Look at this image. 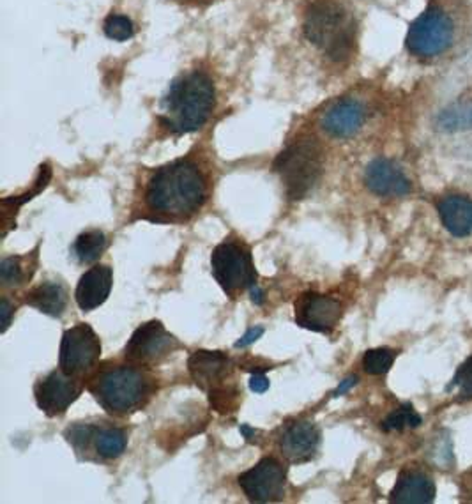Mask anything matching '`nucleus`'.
I'll return each instance as SVG.
<instances>
[{"label": "nucleus", "mask_w": 472, "mask_h": 504, "mask_svg": "<svg viewBox=\"0 0 472 504\" xmlns=\"http://www.w3.org/2000/svg\"><path fill=\"white\" fill-rule=\"evenodd\" d=\"M209 176L193 158H179L156 169L143 188L142 202L149 220L185 223L209 198Z\"/></svg>", "instance_id": "nucleus-1"}, {"label": "nucleus", "mask_w": 472, "mask_h": 504, "mask_svg": "<svg viewBox=\"0 0 472 504\" xmlns=\"http://www.w3.org/2000/svg\"><path fill=\"white\" fill-rule=\"evenodd\" d=\"M216 103V87L202 69L177 76L161 100L159 125L170 135L193 133L209 121Z\"/></svg>", "instance_id": "nucleus-2"}, {"label": "nucleus", "mask_w": 472, "mask_h": 504, "mask_svg": "<svg viewBox=\"0 0 472 504\" xmlns=\"http://www.w3.org/2000/svg\"><path fill=\"white\" fill-rule=\"evenodd\" d=\"M303 32L333 63L350 59L356 47V20L338 0H313L306 9Z\"/></svg>", "instance_id": "nucleus-3"}, {"label": "nucleus", "mask_w": 472, "mask_h": 504, "mask_svg": "<svg viewBox=\"0 0 472 504\" xmlns=\"http://www.w3.org/2000/svg\"><path fill=\"white\" fill-rule=\"evenodd\" d=\"M96 402L110 414L126 416L145 407L154 393V380L135 365L99 369L87 384Z\"/></svg>", "instance_id": "nucleus-4"}, {"label": "nucleus", "mask_w": 472, "mask_h": 504, "mask_svg": "<svg viewBox=\"0 0 472 504\" xmlns=\"http://www.w3.org/2000/svg\"><path fill=\"white\" fill-rule=\"evenodd\" d=\"M290 200L305 198L321 179L322 151L315 138H299L278 154L272 165Z\"/></svg>", "instance_id": "nucleus-5"}, {"label": "nucleus", "mask_w": 472, "mask_h": 504, "mask_svg": "<svg viewBox=\"0 0 472 504\" xmlns=\"http://www.w3.org/2000/svg\"><path fill=\"white\" fill-rule=\"evenodd\" d=\"M234 361L225 352L197 351L188 360L190 376L209 395L210 407L221 414L230 413L241 396L239 387L230 382L234 378Z\"/></svg>", "instance_id": "nucleus-6"}, {"label": "nucleus", "mask_w": 472, "mask_h": 504, "mask_svg": "<svg viewBox=\"0 0 472 504\" xmlns=\"http://www.w3.org/2000/svg\"><path fill=\"white\" fill-rule=\"evenodd\" d=\"M212 276L221 291L237 300L245 291L257 285V271L252 250L243 241L225 239L210 255Z\"/></svg>", "instance_id": "nucleus-7"}, {"label": "nucleus", "mask_w": 472, "mask_h": 504, "mask_svg": "<svg viewBox=\"0 0 472 504\" xmlns=\"http://www.w3.org/2000/svg\"><path fill=\"white\" fill-rule=\"evenodd\" d=\"M453 34L455 29L451 18L437 7H430L410 25L407 48L416 57L430 59L444 54L451 47Z\"/></svg>", "instance_id": "nucleus-8"}, {"label": "nucleus", "mask_w": 472, "mask_h": 504, "mask_svg": "<svg viewBox=\"0 0 472 504\" xmlns=\"http://www.w3.org/2000/svg\"><path fill=\"white\" fill-rule=\"evenodd\" d=\"M179 342L159 320H150L140 326L126 343L124 358L135 367H152L167 360L179 349Z\"/></svg>", "instance_id": "nucleus-9"}, {"label": "nucleus", "mask_w": 472, "mask_h": 504, "mask_svg": "<svg viewBox=\"0 0 472 504\" xmlns=\"http://www.w3.org/2000/svg\"><path fill=\"white\" fill-rule=\"evenodd\" d=\"M59 367L68 376L80 378L94 369L101 356V342L89 324H76L63 335Z\"/></svg>", "instance_id": "nucleus-10"}, {"label": "nucleus", "mask_w": 472, "mask_h": 504, "mask_svg": "<svg viewBox=\"0 0 472 504\" xmlns=\"http://www.w3.org/2000/svg\"><path fill=\"white\" fill-rule=\"evenodd\" d=\"M66 439L78 455L92 453L103 460L119 458L128 446V434L119 427L76 423L66 430Z\"/></svg>", "instance_id": "nucleus-11"}, {"label": "nucleus", "mask_w": 472, "mask_h": 504, "mask_svg": "<svg viewBox=\"0 0 472 504\" xmlns=\"http://www.w3.org/2000/svg\"><path fill=\"white\" fill-rule=\"evenodd\" d=\"M239 487L252 503H274L283 500L287 489V469L272 456L239 476Z\"/></svg>", "instance_id": "nucleus-12"}, {"label": "nucleus", "mask_w": 472, "mask_h": 504, "mask_svg": "<svg viewBox=\"0 0 472 504\" xmlns=\"http://www.w3.org/2000/svg\"><path fill=\"white\" fill-rule=\"evenodd\" d=\"M82 384L64 370H54L38 380L34 396L38 407L50 418L63 416L82 395Z\"/></svg>", "instance_id": "nucleus-13"}, {"label": "nucleus", "mask_w": 472, "mask_h": 504, "mask_svg": "<svg viewBox=\"0 0 472 504\" xmlns=\"http://www.w3.org/2000/svg\"><path fill=\"white\" fill-rule=\"evenodd\" d=\"M296 324L315 331V333H331L339 322L343 307L341 303L317 292H306L296 301Z\"/></svg>", "instance_id": "nucleus-14"}, {"label": "nucleus", "mask_w": 472, "mask_h": 504, "mask_svg": "<svg viewBox=\"0 0 472 504\" xmlns=\"http://www.w3.org/2000/svg\"><path fill=\"white\" fill-rule=\"evenodd\" d=\"M278 444L287 462L305 464L315 456L321 446V430L308 420H297L283 427Z\"/></svg>", "instance_id": "nucleus-15"}, {"label": "nucleus", "mask_w": 472, "mask_h": 504, "mask_svg": "<svg viewBox=\"0 0 472 504\" xmlns=\"http://www.w3.org/2000/svg\"><path fill=\"white\" fill-rule=\"evenodd\" d=\"M366 121V109L359 100L345 98L331 105L321 117L322 129L333 138L354 136Z\"/></svg>", "instance_id": "nucleus-16"}, {"label": "nucleus", "mask_w": 472, "mask_h": 504, "mask_svg": "<svg viewBox=\"0 0 472 504\" xmlns=\"http://www.w3.org/2000/svg\"><path fill=\"white\" fill-rule=\"evenodd\" d=\"M365 185L377 196H404L410 191L404 170L386 158H377L366 167Z\"/></svg>", "instance_id": "nucleus-17"}, {"label": "nucleus", "mask_w": 472, "mask_h": 504, "mask_svg": "<svg viewBox=\"0 0 472 504\" xmlns=\"http://www.w3.org/2000/svg\"><path fill=\"white\" fill-rule=\"evenodd\" d=\"M114 285V271L108 265H94L85 271L76 285L74 300L82 312L99 308L110 296Z\"/></svg>", "instance_id": "nucleus-18"}, {"label": "nucleus", "mask_w": 472, "mask_h": 504, "mask_svg": "<svg viewBox=\"0 0 472 504\" xmlns=\"http://www.w3.org/2000/svg\"><path fill=\"white\" fill-rule=\"evenodd\" d=\"M439 216L444 229L455 238L472 234V202L466 196L451 195L441 200Z\"/></svg>", "instance_id": "nucleus-19"}, {"label": "nucleus", "mask_w": 472, "mask_h": 504, "mask_svg": "<svg viewBox=\"0 0 472 504\" xmlns=\"http://www.w3.org/2000/svg\"><path fill=\"white\" fill-rule=\"evenodd\" d=\"M27 305L48 317L61 318L68 307V291L59 282H43L25 296Z\"/></svg>", "instance_id": "nucleus-20"}, {"label": "nucleus", "mask_w": 472, "mask_h": 504, "mask_svg": "<svg viewBox=\"0 0 472 504\" xmlns=\"http://www.w3.org/2000/svg\"><path fill=\"white\" fill-rule=\"evenodd\" d=\"M391 503L428 504L435 500V485L423 473L400 474L390 496Z\"/></svg>", "instance_id": "nucleus-21"}, {"label": "nucleus", "mask_w": 472, "mask_h": 504, "mask_svg": "<svg viewBox=\"0 0 472 504\" xmlns=\"http://www.w3.org/2000/svg\"><path fill=\"white\" fill-rule=\"evenodd\" d=\"M107 248H108V239L105 232L85 230L74 239L71 247V255L78 264L85 265V264L98 262Z\"/></svg>", "instance_id": "nucleus-22"}, {"label": "nucleus", "mask_w": 472, "mask_h": 504, "mask_svg": "<svg viewBox=\"0 0 472 504\" xmlns=\"http://www.w3.org/2000/svg\"><path fill=\"white\" fill-rule=\"evenodd\" d=\"M36 255H14V256H5L0 262V282L4 287H16L25 283L27 280L32 278L36 271Z\"/></svg>", "instance_id": "nucleus-23"}, {"label": "nucleus", "mask_w": 472, "mask_h": 504, "mask_svg": "<svg viewBox=\"0 0 472 504\" xmlns=\"http://www.w3.org/2000/svg\"><path fill=\"white\" fill-rule=\"evenodd\" d=\"M435 127L444 133H460L472 129V103H455L439 112Z\"/></svg>", "instance_id": "nucleus-24"}, {"label": "nucleus", "mask_w": 472, "mask_h": 504, "mask_svg": "<svg viewBox=\"0 0 472 504\" xmlns=\"http://www.w3.org/2000/svg\"><path fill=\"white\" fill-rule=\"evenodd\" d=\"M395 358H397L395 351H391L388 347L370 349L363 356V369L372 376H384L391 370V367L395 363Z\"/></svg>", "instance_id": "nucleus-25"}, {"label": "nucleus", "mask_w": 472, "mask_h": 504, "mask_svg": "<svg viewBox=\"0 0 472 504\" xmlns=\"http://www.w3.org/2000/svg\"><path fill=\"white\" fill-rule=\"evenodd\" d=\"M421 416L416 413V409L410 404H405L402 407L395 409L384 421L382 429L386 432H402L405 429H417L421 425Z\"/></svg>", "instance_id": "nucleus-26"}, {"label": "nucleus", "mask_w": 472, "mask_h": 504, "mask_svg": "<svg viewBox=\"0 0 472 504\" xmlns=\"http://www.w3.org/2000/svg\"><path fill=\"white\" fill-rule=\"evenodd\" d=\"M103 32L114 41H128L135 36V25L124 14H110L103 23Z\"/></svg>", "instance_id": "nucleus-27"}, {"label": "nucleus", "mask_w": 472, "mask_h": 504, "mask_svg": "<svg viewBox=\"0 0 472 504\" xmlns=\"http://www.w3.org/2000/svg\"><path fill=\"white\" fill-rule=\"evenodd\" d=\"M450 387H459L462 396H472V356L457 370Z\"/></svg>", "instance_id": "nucleus-28"}, {"label": "nucleus", "mask_w": 472, "mask_h": 504, "mask_svg": "<svg viewBox=\"0 0 472 504\" xmlns=\"http://www.w3.org/2000/svg\"><path fill=\"white\" fill-rule=\"evenodd\" d=\"M0 314H2V333H5L9 329V326H11V317L14 314V305L5 296L2 298Z\"/></svg>", "instance_id": "nucleus-29"}, {"label": "nucleus", "mask_w": 472, "mask_h": 504, "mask_svg": "<svg viewBox=\"0 0 472 504\" xmlns=\"http://www.w3.org/2000/svg\"><path fill=\"white\" fill-rule=\"evenodd\" d=\"M270 386V378L264 376V372H253V378L250 380V389L253 393H266Z\"/></svg>", "instance_id": "nucleus-30"}, {"label": "nucleus", "mask_w": 472, "mask_h": 504, "mask_svg": "<svg viewBox=\"0 0 472 504\" xmlns=\"http://www.w3.org/2000/svg\"><path fill=\"white\" fill-rule=\"evenodd\" d=\"M262 335H264V327H261V326L252 327V329H248V333L236 343V347H248V345H252L253 342H257Z\"/></svg>", "instance_id": "nucleus-31"}, {"label": "nucleus", "mask_w": 472, "mask_h": 504, "mask_svg": "<svg viewBox=\"0 0 472 504\" xmlns=\"http://www.w3.org/2000/svg\"><path fill=\"white\" fill-rule=\"evenodd\" d=\"M356 384H357V378H356V376L345 378L343 382H339V386H338L337 389H335L333 396H341V395H345V393H347L348 389H352Z\"/></svg>", "instance_id": "nucleus-32"}, {"label": "nucleus", "mask_w": 472, "mask_h": 504, "mask_svg": "<svg viewBox=\"0 0 472 504\" xmlns=\"http://www.w3.org/2000/svg\"><path fill=\"white\" fill-rule=\"evenodd\" d=\"M250 294H252V301H253L255 305H262V303H264V294H262V291L259 289V285H253V287L250 289Z\"/></svg>", "instance_id": "nucleus-33"}, {"label": "nucleus", "mask_w": 472, "mask_h": 504, "mask_svg": "<svg viewBox=\"0 0 472 504\" xmlns=\"http://www.w3.org/2000/svg\"><path fill=\"white\" fill-rule=\"evenodd\" d=\"M241 432H243V436H245L248 441H253L252 438H255V434H257L255 429H250V427H246V425H241Z\"/></svg>", "instance_id": "nucleus-34"}]
</instances>
